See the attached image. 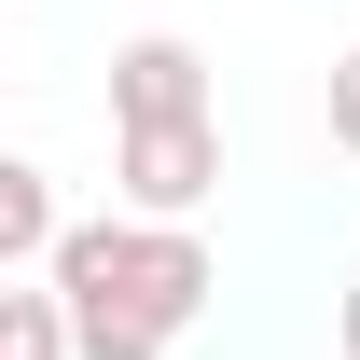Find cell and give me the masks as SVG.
Wrapping results in <instances>:
<instances>
[{"instance_id": "1", "label": "cell", "mask_w": 360, "mask_h": 360, "mask_svg": "<svg viewBox=\"0 0 360 360\" xmlns=\"http://www.w3.org/2000/svg\"><path fill=\"white\" fill-rule=\"evenodd\" d=\"M42 277H56V305H70V333H84V360H167L194 333V305L222 291V264L194 250V222H139V208L70 222V250Z\"/></svg>"}, {"instance_id": "2", "label": "cell", "mask_w": 360, "mask_h": 360, "mask_svg": "<svg viewBox=\"0 0 360 360\" xmlns=\"http://www.w3.org/2000/svg\"><path fill=\"white\" fill-rule=\"evenodd\" d=\"M208 180H222V125H125L111 139V194L139 222H194Z\"/></svg>"}, {"instance_id": "3", "label": "cell", "mask_w": 360, "mask_h": 360, "mask_svg": "<svg viewBox=\"0 0 360 360\" xmlns=\"http://www.w3.org/2000/svg\"><path fill=\"white\" fill-rule=\"evenodd\" d=\"M125 125H208V56L180 42V28L111 42V139H125Z\"/></svg>"}, {"instance_id": "4", "label": "cell", "mask_w": 360, "mask_h": 360, "mask_svg": "<svg viewBox=\"0 0 360 360\" xmlns=\"http://www.w3.org/2000/svg\"><path fill=\"white\" fill-rule=\"evenodd\" d=\"M0 360H84V333H70V305H56V277H14V291H0Z\"/></svg>"}, {"instance_id": "5", "label": "cell", "mask_w": 360, "mask_h": 360, "mask_svg": "<svg viewBox=\"0 0 360 360\" xmlns=\"http://www.w3.org/2000/svg\"><path fill=\"white\" fill-rule=\"evenodd\" d=\"M333 139L360 153V56H333Z\"/></svg>"}, {"instance_id": "6", "label": "cell", "mask_w": 360, "mask_h": 360, "mask_svg": "<svg viewBox=\"0 0 360 360\" xmlns=\"http://www.w3.org/2000/svg\"><path fill=\"white\" fill-rule=\"evenodd\" d=\"M347 360H360V291H347Z\"/></svg>"}]
</instances>
